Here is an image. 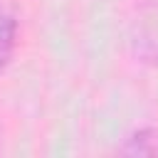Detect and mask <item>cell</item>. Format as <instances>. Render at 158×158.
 I'll return each mask as SVG.
<instances>
[{
  "label": "cell",
  "mask_w": 158,
  "mask_h": 158,
  "mask_svg": "<svg viewBox=\"0 0 158 158\" xmlns=\"http://www.w3.org/2000/svg\"><path fill=\"white\" fill-rule=\"evenodd\" d=\"M15 44H17V20H15V15L0 2V74L5 72V67H7L10 59H12Z\"/></svg>",
  "instance_id": "6da1fadb"
},
{
  "label": "cell",
  "mask_w": 158,
  "mask_h": 158,
  "mask_svg": "<svg viewBox=\"0 0 158 158\" xmlns=\"http://www.w3.org/2000/svg\"><path fill=\"white\" fill-rule=\"evenodd\" d=\"M118 151L123 156H158V131L156 128H138L126 138V143Z\"/></svg>",
  "instance_id": "7a4b0ae2"
}]
</instances>
